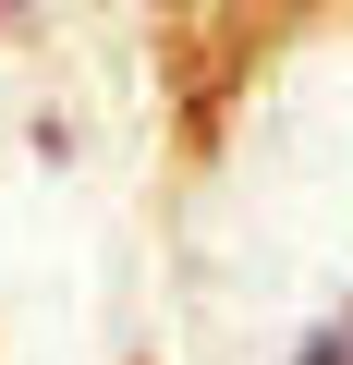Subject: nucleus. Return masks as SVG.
<instances>
[{"instance_id": "f257e3e1", "label": "nucleus", "mask_w": 353, "mask_h": 365, "mask_svg": "<svg viewBox=\"0 0 353 365\" xmlns=\"http://www.w3.org/2000/svg\"><path fill=\"white\" fill-rule=\"evenodd\" d=\"M292 365H353V304H341V317H329V329H317V341H305Z\"/></svg>"}]
</instances>
